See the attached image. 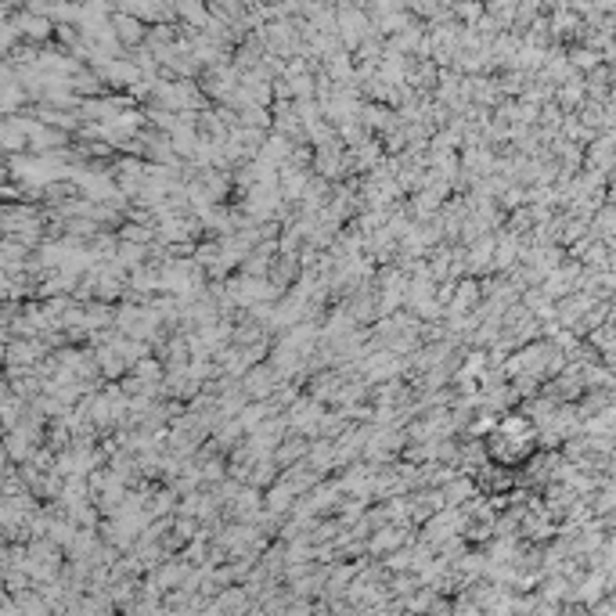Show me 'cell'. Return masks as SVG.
<instances>
[{
  "mask_svg": "<svg viewBox=\"0 0 616 616\" xmlns=\"http://www.w3.org/2000/svg\"><path fill=\"white\" fill-rule=\"evenodd\" d=\"M289 419V429L292 433H306V436H318L321 433V419H325V400H318L314 393L311 397H296L285 411Z\"/></svg>",
  "mask_w": 616,
  "mask_h": 616,
  "instance_id": "cell-1",
  "label": "cell"
},
{
  "mask_svg": "<svg viewBox=\"0 0 616 616\" xmlns=\"http://www.w3.org/2000/svg\"><path fill=\"white\" fill-rule=\"evenodd\" d=\"M443 494H447V501L450 504H466L469 497H476V487H473V480H466L461 476V469L443 483Z\"/></svg>",
  "mask_w": 616,
  "mask_h": 616,
  "instance_id": "cell-2",
  "label": "cell"
}]
</instances>
